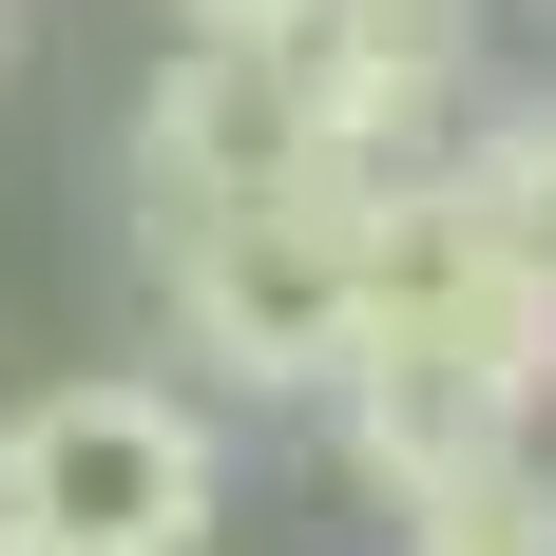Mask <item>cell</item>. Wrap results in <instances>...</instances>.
<instances>
[{"label": "cell", "mask_w": 556, "mask_h": 556, "mask_svg": "<svg viewBox=\"0 0 556 556\" xmlns=\"http://www.w3.org/2000/svg\"><path fill=\"white\" fill-rule=\"evenodd\" d=\"M192 20H288V0H192Z\"/></svg>", "instance_id": "7"}, {"label": "cell", "mask_w": 556, "mask_h": 556, "mask_svg": "<svg viewBox=\"0 0 556 556\" xmlns=\"http://www.w3.org/2000/svg\"><path fill=\"white\" fill-rule=\"evenodd\" d=\"M288 97L327 135V173H422L480 115V0H288Z\"/></svg>", "instance_id": "3"}, {"label": "cell", "mask_w": 556, "mask_h": 556, "mask_svg": "<svg viewBox=\"0 0 556 556\" xmlns=\"http://www.w3.org/2000/svg\"><path fill=\"white\" fill-rule=\"evenodd\" d=\"M0 556H20V538H0Z\"/></svg>", "instance_id": "8"}, {"label": "cell", "mask_w": 556, "mask_h": 556, "mask_svg": "<svg viewBox=\"0 0 556 556\" xmlns=\"http://www.w3.org/2000/svg\"><path fill=\"white\" fill-rule=\"evenodd\" d=\"M460 192H480L500 230H556V77H518V97L460 115Z\"/></svg>", "instance_id": "6"}, {"label": "cell", "mask_w": 556, "mask_h": 556, "mask_svg": "<svg viewBox=\"0 0 556 556\" xmlns=\"http://www.w3.org/2000/svg\"><path fill=\"white\" fill-rule=\"evenodd\" d=\"M365 192L384 173H269V192H212V212L135 230L154 327L212 403H327L365 365Z\"/></svg>", "instance_id": "1"}, {"label": "cell", "mask_w": 556, "mask_h": 556, "mask_svg": "<svg viewBox=\"0 0 556 556\" xmlns=\"http://www.w3.org/2000/svg\"><path fill=\"white\" fill-rule=\"evenodd\" d=\"M403 556H556V480H538V442L480 460V480H442V500H403Z\"/></svg>", "instance_id": "5"}, {"label": "cell", "mask_w": 556, "mask_h": 556, "mask_svg": "<svg viewBox=\"0 0 556 556\" xmlns=\"http://www.w3.org/2000/svg\"><path fill=\"white\" fill-rule=\"evenodd\" d=\"M269 173H327V135L288 97V39L269 20H192V58L135 97V230L212 212V192H269Z\"/></svg>", "instance_id": "4"}, {"label": "cell", "mask_w": 556, "mask_h": 556, "mask_svg": "<svg viewBox=\"0 0 556 556\" xmlns=\"http://www.w3.org/2000/svg\"><path fill=\"white\" fill-rule=\"evenodd\" d=\"M230 442L212 403L154 365H77V384L0 403V538L20 556H212Z\"/></svg>", "instance_id": "2"}]
</instances>
